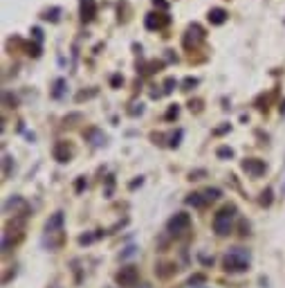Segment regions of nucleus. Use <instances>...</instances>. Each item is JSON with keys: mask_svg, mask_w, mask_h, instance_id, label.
<instances>
[{"mask_svg": "<svg viewBox=\"0 0 285 288\" xmlns=\"http://www.w3.org/2000/svg\"><path fill=\"white\" fill-rule=\"evenodd\" d=\"M223 268L227 273H245L249 268V252L242 248H234L225 254L223 259Z\"/></svg>", "mask_w": 285, "mask_h": 288, "instance_id": "f257e3e1", "label": "nucleus"}, {"mask_svg": "<svg viewBox=\"0 0 285 288\" xmlns=\"http://www.w3.org/2000/svg\"><path fill=\"white\" fill-rule=\"evenodd\" d=\"M236 216V205H225L223 210H218L213 216V232L218 236H227L232 232V221Z\"/></svg>", "mask_w": 285, "mask_h": 288, "instance_id": "f03ea898", "label": "nucleus"}, {"mask_svg": "<svg viewBox=\"0 0 285 288\" xmlns=\"http://www.w3.org/2000/svg\"><path fill=\"white\" fill-rule=\"evenodd\" d=\"M189 225H191V216L187 214V212H178V214H173L169 219V223H166V230H169L173 236H180L182 232H187Z\"/></svg>", "mask_w": 285, "mask_h": 288, "instance_id": "7ed1b4c3", "label": "nucleus"}, {"mask_svg": "<svg viewBox=\"0 0 285 288\" xmlns=\"http://www.w3.org/2000/svg\"><path fill=\"white\" fill-rule=\"evenodd\" d=\"M115 279H117V284L124 288H135L137 282H140V270H137L135 266H124V268L115 275Z\"/></svg>", "mask_w": 285, "mask_h": 288, "instance_id": "20e7f679", "label": "nucleus"}, {"mask_svg": "<svg viewBox=\"0 0 285 288\" xmlns=\"http://www.w3.org/2000/svg\"><path fill=\"white\" fill-rule=\"evenodd\" d=\"M204 30L200 27V25H191L187 32H184V36H182V45H184V50H195L200 45V41H204Z\"/></svg>", "mask_w": 285, "mask_h": 288, "instance_id": "39448f33", "label": "nucleus"}, {"mask_svg": "<svg viewBox=\"0 0 285 288\" xmlns=\"http://www.w3.org/2000/svg\"><path fill=\"white\" fill-rule=\"evenodd\" d=\"M52 156H54V160H56V162L65 165V162L72 160V156H74V147L70 144V142H65V140H58L56 144L52 147Z\"/></svg>", "mask_w": 285, "mask_h": 288, "instance_id": "423d86ee", "label": "nucleus"}, {"mask_svg": "<svg viewBox=\"0 0 285 288\" xmlns=\"http://www.w3.org/2000/svg\"><path fill=\"white\" fill-rule=\"evenodd\" d=\"M169 23H171V18L166 16V11H150L144 18L146 30H164Z\"/></svg>", "mask_w": 285, "mask_h": 288, "instance_id": "0eeeda50", "label": "nucleus"}, {"mask_svg": "<svg viewBox=\"0 0 285 288\" xmlns=\"http://www.w3.org/2000/svg\"><path fill=\"white\" fill-rule=\"evenodd\" d=\"M242 171H247L251 178H261L267 171L265 160H258V158H245L242 160Z\"/></svg>", "mask_w": 285, "mask_h": 288, "instance_id": "6e6552de", "label": "nucleus"}, {"mask_svg": "<svg viewBox=\"0 0 285 288\" xmlns=\"http://www.w3.org/2000/svg\"><path fill=\"white\" fill-rule=\"evenodd\" d=\"M79 16L83 23H92L97 18V2L95 0H79Z\"/></svg>", "mask_w": 285, "mask_h": 288, "instance_id": "1a4fd4ad", "label": "nucleus"}, {"mask_svg": "<svg viewBox=\"0 0 285 288\" xmlns=\"http://www.w3.org/2000/svg\"><path fill=\"white\" fill-rule=\"evenodd\" d=\"M207 18H209L211 25H225L227 18H229V14H227V9H223V7H213V9H209Z\"/></svg>", "mask_w": 285, "mask_h": 288, "instance_id": "9d476101", "label": "nucleus"}, {"mask_svg": "<svg viewBox=\"0 0 285 288\" xmlns=\"http://www.w3.org/2000/svg\"><path fill=\"white\" fill-rule=\"evenodd\" d=\"M83 135H86V140H90L92 147H103V144H106V140H108V137L103 135L99 128H88Z\"/></svg>", "mask_w": 285, "mask_h": 288, "instance_id": "9b49d317", "label": "nucleus"}, {"mask_svg": "<svg viewBox=\"0 0 285 288\" xmlns=\"http://www.w3.org/2000/svg\"><path fill=\"white\" fill-rule=\"evenodd\" d=\"M63 225V212H56V214L52 216V219L45 223V232H49V234H54V232H58Z\"/></svg>", "mask_w": 285, "mask_h": 288, "instance_id": "f8f14e48", "label": "nucleus"}, {"mask_svg": "<svg viewBox=\"0 0 285 288\" xmlns=\"http://www.w3.org/2000/svg\"><path fill=\"white\" fill-rule=\"evenodd\" d=\"M61 7H49V9H45V11H41V18L43 20H49V23H58L61 20Z\"/></svg>", "mask_w": 285, "mask_h": 288, "instance_id": "ddd939ff", "label": "nucleus"}, {"mask_svg": "<svg viewBox=\"0 0 285 288\" xmlns=\"http://www.w3.org/2000/svg\"><path fill=\"white\" fill-rule=\"evenodd\" d=\"M65 86H68V81H65V79H56V81H54V88H52V97L54 99H61L63 95H65Z\"/></svg>", "mask_w": 285, "mask_h": 288, "instance_id": "4468645a", "label": "nucleus"}, {"mask_svg": "<svg viewBox=\"0 0 285 288\" xmlns=\"http://www.w3.org/2000/svg\"><path fill=\"white\" fill-rule=\"evenodd\" d=\"M184 203H187V205H193V207H204V205H207V200H204L202 194H189L187 198H184Z\"/></svg>", "mask_w": 285, "mask_h": 288, "instance_id": "2eb2a0df", "label": "nucleus"}, {"mask_svg": "<svg viewBox=\"0 0 285 288\" xmlns=\"http://www.w3.org/2000/svg\"><path fill=\"white\" fill-rule=\"evenodd\" d=\"M202 196H204V200H207V203H211V200L220 198V196H223V191L218 189V187H209L207 191H202Z\"/></svg>", "mask_w": 285, "mask_h": 288, "instance_id": "dca6fc26", "label": "nucleus"}, {"mask_svg": "<svg viewBox=\"0 0 285 288\" xmlns=\"http://www.w3.org/2000/svg\"><path fill=\"white\" fill-rule=\"evenodd\" d=\"M272 196H274V191H272L270 187H267V189H265V191H263V194H261V198H258V203H261L263 207H270V205H272V200H274V198H272Z\"/></svg>", "mask_w": 285, "mask_h": 288, "instance_id": "f3484780", "label": "nucleus"}, {"mask_svg": "<svg viewBox=\"0 0 285 288\" xmlns=\"http://www.w3.org/2000/svg\"><path fill=\"white\" fill-rule=\"evenodd\" d=\"M198 83H200V79H195V77H187L182 83H180V86H182V90H184V93H189V90H191V88H195Z\"/></svg>", "mask_w": 285, "mask_h": 288, "instance_id": "a211bd4d", "label": "nucleus"}, {"mask_svg": "<svg viewBox=\"0 0 285 288\" xmlns=\"http://www.w3.org/2000/svg\"><path fill=\"white\" fill-rule=\"evenodd\" d=\"M216 156L220 158V160H227V158H234V149H229V147H220L216 151Z\"/></svg>", "mask_w": 285, "mask_h": 288, "instance_id": "6ab92c4d", "label": "nucleus"}, {"mask_svg": "<svg viewBox=\"0 0 285 288\" xmlns=\"http://www.w3.org/2000/svg\"><path fill=\"white\" fill-rule=\"evenodd\" d=\"M97 95V88H92V90H81V93H77V102H83V99H90V97H95Z\"/></svg>", "mask_w": 285, "mask_h": 288, "instance_id": "aec40b11", "label": "nucleus"}, {"mask_svg": "<svg viewBox=\"0 0 285 288\" xmlns=\"http://www.w3.org/2000/svg\"><path fill=\"white\" fill-rule=\"evenodd\" d=\"M178 115H180V106H178V104H173V106H171L169 111H166L164 119H169V122H171V119H175V117H178Z\"/></svg>", "mask_w": 285, "mask_h": 288, "instance_id": "412c9836", "label": "nucleus"}, {"mask_svg": "<svg viewBox=\"0 0 285 288\" xmlns=\"http://www.w3.org/2000/svg\"><path fill=\"white\" fill-rule=\"evenodd\" d=\"M182 135H184L182 131H175L173 135L169 137V140H171V142H169V147H171V149H175V147H178V144H180V140H182Z\"/></svg>", "mask_w": 285, "mask_h": 288, "instance_id": "4be33fe9", "label": "nucleus"}, {"mask_svg": "<svg viewBox=\"0 0 285 288\" xmlns=\"http://www.w3.org/2000/svg\"><path fill=\"white\" fill-rule=\"evenodd\" d=\"M9 171H11V156H5L2 158V176H9Z\"/></svg>", "mask_w": 285, "mask_h": 288, "instance_id": "5701e85b", "label": "nucleus"}, {"mask_svg": "<svg viewBox=\"0 0 285 288\" xmlns=\"http://www.w3.org/2000/svg\"><path fill=\"white\" fill-rule=\"evenodd\" d=\"M204 176H207V171H204V169H195V171L189 173V180H202Z\"/></svg>", "mask_w": 285, "mask_h": 288, "instance_id": "b1692460", "label": "nucleus"}, {"mask_svg": "<svg viewBox=\"0 0 285 288\" xmlns=\"http://www.w3.org/2000/svg\"><path fill=\"white\" fill-rule=\"evenodd\" d=\"M175 86H178V81H175L173 77H169V79H166V81H164V93H166V95H169V93H173V88H175Z\"/></svg>", "mask_w": 285, "mask_h": 288, "instance_id": "393cba45", "label": "nucleus"}, {"mask_svg": "<svg viewBox=\"0 0 285 288\" xmlns=\"http://www.w3.org/2000/svg\"><path fill=\"white\" fill-rule=\"evenodd\" d=\"M27 54H29V57H34V59H39V57H41V45H27Z\"/></svg>", "mask_w": 285, "mask_h": 288, "instance_id": "a878e982", "label": "nucleus"}, {"mask_svg": "<svg viewBox=\"0 0 285 288\" xmlns=\"http://www.w3.org/2000/svg\"><path fill=\"white\" fill-rule=\"evenodd\" d=\"M2 97H5V104H9L11 108H16V106H18V99H16V95L5 93V95H2Z\"/></svg>", "mask_w": 285, "mask_h": 288, "instance_id": "bb28decb", "label": "nucleus"}, {"mask_svg": "<svg viewBox=\"0 0 285 288\" xmlns=\"http://www.w3.org/2000/svg\"><path fill=\"white\" fill-rule=\"evenodd\" d=\"M121 83H124V77H121V74H112V77H110V86H112V88H119Z\"/></svg>", "mask_w": 285, "mask_h": 288, "instance_id": "cd10ccee", "label": "nucleus"}, {"mask_svg": "<svg viewBox=\"0 0 285 288\" xmlns=\"http://www.w3.org/2000/svg\"><path fill=\"white\" fill-rule=\"evenodd\" d=\"M207 282V277H204V275H193V277L189 279V284H191V286H198V284H204Z\"/></svg>", "mask_w": 285, "mask_h": 288, "instance_id": "c85d7f7f", "label": "nucleus"}, {"mask_svg": "<svg viewBox=\"0 0 285 288\" xmlns=\"http://www.w3.org/2000/svg\"><path fill=\"white\" fill-rule=\"evenodd\" d=\"M189 108H191V111H195V113H200L202 111V102H200V99H191V102H189Z\"/></svg>", "mask_w": 285, "mask_h": 288, "instance_id": "c756f323", "label": "nucleus"}, {"mask_svg": "<svg viewBox=\"0 0 285 288\" xmlns=\"http://www.w3.org/2000/svg\"><path fill=\"white\" fill-rule=\"evenodd\" d=\"M128 113H131L133 117H135V115H142V113H144V104H135V108H131Z\"/></svg>", "mask_w": 285, "mask_h": 288, "instance_id": "7c9ffc66", "label": "nucleus"}, {"mask_svg": "<svg viewBox=\"0 0 285 288\" xmlns=\"http://www.w3.org/2000/svg\"><path fill=\"white\" fill-rule=\"evenodd\" d=\"M32 34H34V39L39 41V43L43 41V30H41V27H32Z\"/></svg>", "mask_w": 285, "mask_h": 288, "instance_id": "2f4dec72", "label": "nucleus"}, {"mask_svg": "<svg viewBox=\"0 0 285 288\" xmlns=\"http://www.w3.org/2000/svg\"><path fill=\"white\" fill-rule=\"evenodd\" d=\"M153 5H155V7H160L162 11L169 9V2H166V0H153Z\"/></svg>", "mask_w": 285, "mask_h": 288, "instance_id": "473e14b6", "label": "nucleus"}, {"mask_svg": "<svg viewBox=\"0 0 285 288\" xmlns=\"http://www.w3.org/2000/svg\"><path fill=\"white\" fill-rule=\"evenodd\" d=\"M157 68H162V63L153 61V63H148V70H146V72H148V74H153V72H157Z\"/></svg>", "mask_w": 285, "mask_h": 288, "instance_id": "72a5a7b5", "label": "nucleus"}, {"mask_svg": "<svg viewBox=\"0 0 285 288\" xmlns=\"http://www.w3.org/2000/svg\"><path fill=\"white\" fill-rule=\"evenodd\" d=\"M227 131H229V124H225V126L216 128V131H213V133H216V135H223V133H227Z\"/></svg>", "mask_w": 285, "mask_h": 288, "instance_id": "f704fd0d", "label": "nucleus"}, {"mask_svg": "<svg viewBox=\"0 0 285 288\" xmlns=\"http://www.w3.org/2000/svg\"><path fill=\"white\" fill-rule=\"evenodd\" d=\"M240 230H242L240 234H249V225H247L245 221H242V223H240Z\"/></svg>", "mask_w": 285, "mask_h": 288, "instance_id": "c9c22d12", "label": "nucleus"}, {"mask_svg": "<svg viewBox=\"0 0 285 288\" xmlns=\"http://www.w3.org/2000/svg\"><path fill=\"white\" fill-rule=\"evenodd\" d=\"M83 187H86V180H83V178H81V180H77V191H81Z\"/></svg>", "mask_w": 285, "mask_h": 288, "instance_id": "e433bc0d", "label": "nucleus"}, {"mask_svg": "<svg viewBox=\"0 0 285 288\" xmlns=\"http://www.w3.org/2000/svg\"><path fill=\"white\" fill-rule=\"evenodd\" d=\"M279 108H281V113H285V99L281 102V106H279Z\"/></svg>", "mask_w": 285, "mask_h": 288, "instance_id": "4c0bfd02", "label": "nucleus"}, {"mask_svg": "<svg viewBox=\"0 0 285 288\" xmlns=\"http://www.w3.org/2000/svg\"><path fill=\"white\" fill-rule=\"evenodd\" d=\"M283 196H285V182H283Z\"/></svg>", "mask_w": 285, "mask_h": 288, "instance_id": "58836bf2", "label": "nucleus"}]
</instances>
